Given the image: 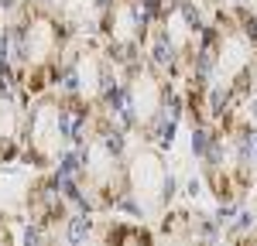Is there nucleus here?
I'll return each instance as SVG.
<instances>
[{"instance_id":"8","label":"nucleus","mask_w":257,"mask_h":246,"mask_svg":"<svg viewBox=\"0 0 257 246\" xmlns=\"http://www.w3.org/2000/svg\"><path fill=\"white\" fill-rule=\"evenodd\" d=\"M172 195H175V182L165 164V150L144 140L131 147L120 208H131L134 216H161L172 205Z\"/></svg>"},{"instance_id":"11","label":"nucleus","mask_w":257,"mask_h":246,"mask_svg":"<svg viewBox=\"0 0 257 246\" xmlns=\"http://www.w3.org/2000/svg\"><path fill=\"white\" fill-rule=\"evenodd\" d=\"M96 240L103 243H117V240H127V243H151L155 232L144 229L141 222H123V219H103L96 229Z\"/></svg>"},{"instance_id":"4","label":"nucleus","mask_w":257,"mask_h":246,"mask_svg":"<svg viewBox=\"0 0 257 246\" xmlns=\"http://www.w3.org/2000/svg\"><path fill=\"white\" fill-rule=\"evenodd\" d=\"M127 150L131 134L99 116L93 134L76 147L72 171L65 174L69 198L79 202L86 212H117L127 182Z\"/></svg>"},{"instance_id":"7","label":"nucleus","mask_w":257,"mask_h":246,"mask_svg":"<svg viewBox=\"0 0 257 246\" xmlns=\"http://www.w3.org/2000/svg\"><path fill=\"white\" fill-rule=\"evenodd\" d=\"M123 72H127V65H120L96 34H76L72 44H69V52H65L62 76H59L55 89L82 100L86 106H93L103 120L113 123L120 86H123Z\"/></svg>"},{"instance_id":"2","label":"nucleus","mask_w":257,"mask_h":246,"mask_svg":"<svg viewBox=\"0 0 257 246\" xmlns=\"http://www.w3.org/2000/svg\"><path fill=\"white\" fill-rule=\"evenodd\" d=\"M72 38L76 28L62 18L59 4L21 0L14 18L4 24V62L28 96L59 86L62 62Z\"/></svg>"},{"instance_id":"1","label":"nucleus","mask_w":257,"mask_h":246,"mask_svg":"<svg viewBox=\"0 0 257 246\" xmlns=\"http://www.w3.org/2000/svg\"><path fill=\"white\" fill-rule=\"evenodd\" d=\"M257 89V14L250 7H219L206 20L196 62L178 82L182 110L192 130L240 113Z\"/></svg>"},{"instance_id":"6","label":"nucleus","mask_w":257,"mask_h":246,"mask_svg":"<svg viewBox=\"0 0 257 246\" xmlns=\"http://www.w3.org/2000/svg\"><path fill=\"white\" fill-rule=\"evenodd\" d=\"M199 137H202L199 147L202 178L213 198L219 205H237L254 188L257 178V126L240 110L233 116L199 130Z\"/></svg>"},{"instance_id":"12","label":"nucleus","mask_w":257,"mask_h":246,"mask_svg":"<svg viewBox=\"0 0 257 246\" xmlns=\"http://www.w3.org/2000/svg\"><path fill=\"white\" fill-rule=\"evenodd\" d=\"M0 62H4V18H0Z\"/></svg>"},{"instance_id":"9","label":"nucleus","mask_w":257,"mask_h":246,"mask_svg":"<svg viewBox=\"0 0 257 246\" xmlns=\"http://www.w3.org/2000/svg\"><path fill=\"white\" fill-rule=\"evenodd\" d=\"M155 24V0H103L96 20V38L120 65H134Z\"/></svg>"},{"instance_id":"5","label":"nucleus","mask_w":257,"mask_h":246,"mask_svg":"<svg viewBox=\"0 0 257 246\" xmlns=\"http://www.w3.org/2000/svg\"><path fill=\"white\" fill-rule=\"evenodd\" d=\"M178 113H182V92L175 82L161 76L144 55L134 65H127L117 100V116H113L123 134L165 150L172 147Z\"/></svg>"},{"instance_id":"3","label":"nucleus","mask_w":257,"mask_h":246,"mask_svg":"<svg viewBox=\"0 0 257 246\" xmlns=\"http://www.w3.org/2000/svg\"><path fill=\"white\" fill-rule=\"evenodd\" d=\"M99 113L82 100L62 92V89H45L28 102L24 116V137H21V161L31 164L35 171H62L69 174L79 147Z\"/></svg>"},{"instance_id":"10","label":"nucleus","mask_w":257,"mask_h":246,"mask_svg":"<svg viewBox=\"0 0 257 246\" xmlns=\"http://www.w3.org/2000/svg\"><path fill=\"white\" fill-rule=\"evenodd\" d=\"M28 102H31V96L18 86L7 62H0V164L21 161V137H24Z\"/></svg>"}]
</instances>
